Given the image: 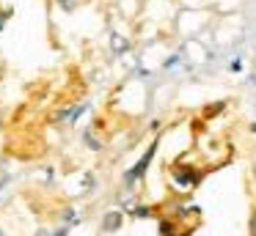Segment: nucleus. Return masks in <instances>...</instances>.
I'll return each instance as SVG.
<instances>
[{"instance_id": "nucleus-1", "label": "nucleus", "mask_w": 256, "mask_h": 236, "mask_svg": "<svg viewBox=\"0 0 256 236\" xmlns=\"http://www.w3.org/2000/svg\"><path fill=\"white\" fill-rule=\"evenodd\" d=\"M154 151H157V143H152L149 151H146L144 157L138 159V165H132V168L127 170V176H124V181H127V184H135V181H138L140 176L146 173V168H149V162H152V157H154Z\"/></svg>"}, {"instance_id": "nucleus-2", "label": "nucleus", "mask_w": 256, "mask_h": 236, "mask_svg": "<svg viewBox=\"0 0 256 236\" xmlns=\"http://www.w3.org/2000/svg\"><path fill=\"white\" fill-rule=\"evenodd\" d=\"M118 225H122V214H118V212H108V214H105V223H102V228H105V231H116Z\"/></svg>"}, {"instance_id": "nucleus-3", "label": "nucleus", "mask_w": 256, "mask_h": 236, "mask_svg": "<svg viewBox=\"0 0 256 236\" xmlns=\"http://www.w3.org/2000/svg\"><path fill=\"white\" fill-rule=\"evenodd\" d=\"M56 236H66V231H58V234Z\"/></svg>"}]
</instances>
